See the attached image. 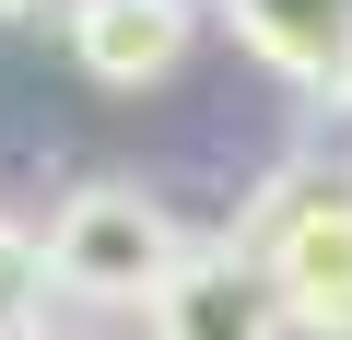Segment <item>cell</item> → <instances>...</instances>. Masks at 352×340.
<instances>
[{
    "label": "cell",
    "instance_id": "cell-1",
    "mask_svg": "<svg viewBox=\"0 0 352 340\" xmlns=\"http://www.w3.org/2000/svg\"><path fill=\"white\" fill-rule=\"evenodd\" d=\"M258 258V282L282 293V328H329L352 305V177L340 164H282V177L235 212V235Z\"/></svg>",
    "mask_w": 352,
    "mask_h": 340
},
{
    "label": "cell",
    "instance_id": "cell-2",
    "mask_svg": "<svg viewBox=\"0 0 352 340\" xmlns=\"http://www.w3.org/2000/svg\"><path fill=\"white\" fill-rule=\"evenodd\" d=\"M36 247H47V293H82V305H153L164 270L188 258V223H176L153 188H129V177H82Z\"/></svg>",
    "mask_w": 352,
    "mask_h": 340
},
{
    "label": "cell",
    "instance_id": "cell-3",
    "mask_svg": "<svg viewBox=\"0 0 352 340\" xmlns=\"http://www.w3.org/2000/svg\"><path fill=\"white\" fill-rule=\"evenodd\" d=\"M141 317H153V340H294V328H282V293H270L258 258L223 247V235H188V258L164 270V293H153Z\"/></svg>",
    "mask_w": 352,
    "mask_h": 340
},
{
    "label": "cell",
    "instance_id": "cell-4",
    "mask_svg": "<svg viewBox=\"0 0 352 340\" xmlns=\"http://www.w3.org/2000/svg\"><path fill=\"white\" fill-rule=\"evenodd\" d=\"M200 47V0H71V59L106 94H153Z\"/></svg>",
    "mask_w": 352,
    "mask_h": 340
},
{
    "label": "cell",
    "instance_id": "cell-5",
    "mask_svg": "<svg viewBox=\"0 0 352 340\" xmlns=\"http://www.w3.org/2000/svg\"><path fill=\"white\" fill-rule=\"evenodd\" d=\"M223 24L305 106H352V0H223Z\"/></svg>",
    "mask_w": 352,
    "mask_h": 340
},
{
    "label": "cell",
    "instance_id": "cell-6",
    "mask_svg": "<svg viewBox=\"0 0 352 340\" xmlns=\"http://www.w3.org/2000/svg\"><path fill=\"white\" fill-rule=\"evenodd\" d=\"M36 328H47V247L0 223V340H36Z\"/></svg>",
    "mask_w": 352,
    "mask_h": 340
},
{
    "label": "cell",
    "instance_id": "cell-7",
    "mask_svg": "<svg viewBox=\"0 0 352 340\" xmlns=\"http://www.w3.org/2000/svg\"><path fill=\"white\" fill-rule=\"evenodd\" d=\"M36 340H106V328H36Z\"/></svg>",
    "mask_w": 352,
    "mask_h": 340
},
{
    "label": "cell",
    "instance_id": "cell-8",
    "mask_svg": "<svg viewBox=\"0 0 352 340\" xmlns=\"http://www.w3.org/2000/svg\"><path fill=\"white\" fill-rule=\"evenodd\" d=\"M317 340H352V305H340V317H329V328H317Z\"/></svg>",
    "mask_w": 352,
    "mask_h": 340
},
{
    "label": "cell",
    "instance_id": "cell-9",
    "mask_svg": "<svg viewBox=\"0 0 352 340\" xmlns=\"http://www.w3.org/2000/svg\"><path fill=\"white\" fill-rule=\"evenodd\" d=\"M12 12H36V0H0V24H12Z\"/></svg>",
    "mask_w": 352,
    "mask_h": 340
}]
</instances>
